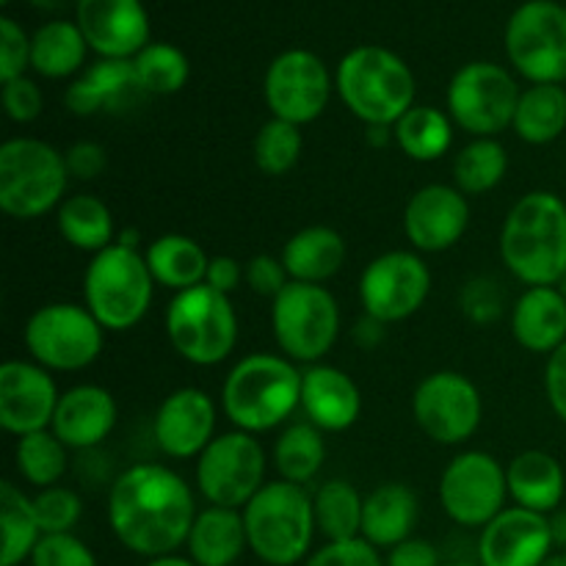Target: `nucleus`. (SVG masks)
Instances as JSON below:
<instances>
[{
  "label": "nucleus",
  "instance_id": "nucleus-1",
  "mask_svg": "<svg viewBox=\"0 0 566 566\" xmlns=\"http://www.w3.org/2000/svg\"><path fill=\"white\" fill-rule=\"evenodd\" d=\"M197 514L193 490L166 464H133L111 484L108 525L136 556H171L188 542Z\"/></svg>",
  "mask_w": 566,
  "mask_h": 566
},
{
  "label": "nucleus",
  "instance_id": "nucleus-2",
  "mask_svg": "<svg viewBox=\"0 0 566 566\" xmlns=\"http://www.w3.org/2000/svg\"><path fill=\"white\" fill-rule=\"evenodd\" d=\"M501 260L528 287L558 285L566 276V202L553 191H531L514 202L501 227Z\"/></svg>",
  "mask_w": 566,
  "mask_h": 566
},
{
  "label": "nucleus",
  "instance_id": "nucleus-3",
  "mask_svg": "<svg viewBox=\"0 0 566 566\" xmlns=\"http://www.w3.org/2000/svg\"><path fill=\"white\" fill-rule=\"evenodd\" d=\"M302 407V370L280 354H249L227 374L221 409L238 431L263 434Z\"/></svg>",
  "mask_w": 566,
  "mask_h": 566
},
{
  "label": "nucleus",
  "instance_id": "nucleus-4",
  "mask_svg": "<svg viewBox=\"0 0 566 566\" xmlns=\"http://www.w3.org/2000/svg\"><path fill=\"white\" fill-rule=\"evenodd\" d=\"M343 105L368 127H396L415 105V75L401 55L363 44L343 55L335 72Z\"/></svg>",
  "mask_w": 566,
  "mask_h": 566
},
{
  "label": "nucleus",
  "instance_id": "nucleus-5",
  "mask_svg": "<svg viewBox=\"0 0 566 566\" xmlns=\"http://www.w3.org/2000/svg\"><path fill=\"white\" fill-rule=\"evenodd\" d=\"M249 551L269 566L304 562L315 539V509L307 490L291 481H269L243 509Z\"/></svg>",
  "mask_w": 566,
  "mask_h": 566
},
{
  "label": "nucleus",
  "instance_id": "nucleus-6",
  "mask_svg": "<svg viewBox=\"0 0 566 566\" xmlns=\"http://www.w3.org/2000/svg\"><path fill=\"white\" fill-rule=\"evenodd\" d=\"M153 293L155 280L147 258L122 243L94 254L83 274V302L105 332H127L142 324Z\"/></svg>",
  "mask_w": 566,
  "mask_h": 566
},
{
  "label": "nucleus",
  "instance_id": "nucleus-7",
  "mask_svg": "<svg viewBox=\"0 0 566 566\" xmlns=\"http://www.w3.org/2000/svg\"><path fill=\"white\" fill-rule=\"evenodd\" d=\"M70 169L64 153L42 138H9L0 147V210L31 221L64 202Z\"/></svg>",
  "mask_w": 566,
  "mask_h": 566
},
{
  "label": "nucleus",
  "instance_id": "nucleus-8",
  "mask_svg": "<svg viewBox=\"0 0 566 566\" xmlns=\"http://www.w3.org/2000/svg\"><path fill=\"white\" fill-rule=\"evenodd\" d=\"M164 324L175 352L199 368L224 363L238 346V315L230 296L205 282L171 296Z\"/></svg>",
  "mask_w": 566,
  "mask_h": 566
},
{
  "label": "nucleus",
  "instance_id": "nucleus-9",
  "mask_svg": "<svg viewBox=\"0 0 566 566\" xmlns=\"http://www.w3.org/2000/svg\"><path fill=\"white\" fill-rule=\"evenodd\" d=\"M271 329L287 359L318 365L340 337L337 298L324 285L287 282L285 291L271 304Z\"/></svg>",
  "mask_w": 566,
  "mask_h": 566
},
{
  "label": "nucleus",
  "instance_id": "nucleus-10",
  "mask_svg": "<svg viewBox=\"0 0 566 566\" xmlns=\"http://www.w3.org/2000/svg\"><path fill=\"white\" fill-rule=\"evenodd\" d=\"M105 329L86 304L53 302L39 307L25 324V348L48 370H83L99 357Z\"/></svg>",
  "mask_w": 566,
  "mask_h": 566
},
{
  "label": "nucleus",
  "instance_id": "nucleus-11",
  "mask_svg": "<svg viewBox=\"0 0 566 566\" xmlns=\"http://www.w3.org/2000/svg\"><path fill=\"white\" fill-rule=\"evenodd\" d=\"M520 86L506 66L492 61L464 64L448 86V111L475 138H495L509 130L520 105Z\"/></svg>",
  "mask_w": 566,
  "mask_h": 566
},
{
  "label": "nucleus",
  "instance_id": "nucleus-12",
  "mask_svg": "<svg viewBox=\"0 0 566 566\" xmlns=\"http://www.w3.org/2000/svg\"><path fill=\"white\" fill-rule=\"evenodd\" d=\"M265 484V448L249 431L219 434L199 453L197 486L210 506L247 509Z\"/></svg>",
  "mask_w": 566,
  "mask_h": 566
},
{
  "label": "nucleus",
  "instance_id": "nucleus-13",
  "mask_svg": "<svg viewBox=\"0 0 566 566\" xmlns=\"http://www.w3.org/2000/svg\"><path fill=\"white\" fill-rule=\"evenodd\" d=\"M506 55L531 83L566 81V9L553 0H528L506 25Z\"/></svg>",
  "mask_w": 566,
  "mask_h": 566
},
{
  "label": "nucleus",
  "instance_id": "nucleus-14",
  "mask_svg": "<svg viewBox=\"0 0 566 566\" xmlns=\"http://www.w3.org/2000/svg\"><path fill=\"white\" fill-rule=\"evenodd\" d=\"M506 468L492 453L464 451L442 470V509L462 528H486L506 509Z\"/></svg>",
  "mask_w": 566,
  "mask_h": 566
},
{
  "label": "nucleus",
  "instance_id": "nucleus-15",
  "mask_svg": "<svg viewBox=\"0 0 566 566\" xmlns=\"http://www.w3.org/2000/svg\"><path fill=\"white\" fill-rule=\"evenodd\" d=\"M415 423L440 446H462L479 431L484 401L473 381L457 370H434L412 396Z\"/></svg>",
  "mask_w": 566,
  "mask_h": 566
},
{
  "label": "nucleus",
  "instance_id": "nucleus-16",
  "mask_svg": "<svg viewBox=\"0 0 566 566\" xmlns=\"http://www.w3.org/2000/svg\"><path fill=\"white\" fill-rule=\"evenodd\" d=\"M431 291V271L423 258L407 249L385 252L365 265L359 276V302L365 315L379 324H398L418 313Z\"/></svg>",
  "mask_w": 566,
  "mask_h": 566
},
{
  "label": "nucleus",
  "instance_id": "nucleus-17",
  "mask_svg": "<svg viewBox=\"0 0 566 566\" xmlns=\"http://www.w3.org/2000/svg\"><path fill=\"white\" fill-rule=\"evenodd\" d=\"M263 97L274 119L310 125L326 111L332 97V75L310 50H287L271 61L263 81Z\"/></svg>",
  "mask_w": 566,
  "mask_h": 566
},
{
  "label": "nucleus",
  "instance_id": "nucleus-18",
  "mask_svg": "<svg viewBox=\"0 0 566 566\" xmlns=\"http://www.w3.org/2000/svg\"><path fill=\"white\" fill-rule=\"evenodd\" d=\"M61 392L48 368L25 359L0 365V426L14 437L53 426Z\"/></svg>",
  "mask_w": 566,
  "mask_h": 566
},
{
  "label": "nucleus",
  "instance_id": "nucleus-19",
  "mask_svg": "<svg viewBox=\"0 0 566 566\" xmlns=\"http://www.w3.org/2000/svg\"><path fill=\"white\" fill-rule=\"evenodd\" d=\"M468 227V197L446 182H431L415 191L403 210V232L418 252H446L457 247Z\"/></svg>",
  "mask_w": 566,
  "mask_h": 566
},
{
  "label": "nucleus",
  "instance_id": "nucleus-20",
  "mask_svg": "<svg viewBox=\"0 0 566 566\" xmlns=\"http://www.w3.org/2000/svg\"><path fill=\"white\" fill-rule=\"evenodd\" d=\"M75 22L99 59H136L149 44L142 0H77Z\"/></svg>",
  "mask_w": 566,
  "mask_h": 566
},
{
  "label": "nucleus",
  "instance_id": "nucleus-21",
  "mask_svg": "<svg viewBox=\"0 0 566 566\" xmlns=\"http://www.w3.org/2000/svg\"><path fill=\"white\" fill-rule=\"evenodd\" d=\"M216 403L199 387H180L160 401L155 412V446L169 459H199L216 440Z\"/></svg>",
  "mask_w": 566,
  "mask_h": 566
},
{
  "label": "nucleus",
  "instance_id": "nucleus-22",
  "mask_svg": "<svg viewBox=\"0 0 566 566\" xmlns=\"http://www.w3.org/2000/svg\"><path fill=\"white\" fill-rule=\"evenodd\" d=\"M553 525L545 514L509 506L479 536L481 566H539L553 553Z\"/></svg>",
  "mask_w": 566,
  "mask_h": 566
},
{
  "label": "nucleus",
  "instance_id": "nucleus-23",
  "mask_svg": "<svg viewBox=\"0 0 566 566\" xmlns=\"http://www.w3.org/2000/svg\"><path fill=\"white\" fill-rule=\"evenodd\" d=\"M116 420H119V409L105 387L75 385L61 392L50 431L70 451H92L108 440L111 431L116 429Z\"/></svg>",
  "mask_w": 566,
  "mask_h": 566
},
{
  "label": "nucleus",
  "instance_id": "nucleus-24",
  "mask_svg": "<svg viewBox=\"0 0 566 566\" xmlns=\"http://www.w3.org/2000/svg\"><path fill=\"white\" fill-rule=\"evenodd\" d=\"M302 409L321 431L352 429L363 412V392L346 370L335 365H310L302 370Z\"/></svg>",
  "mask_w": 566,
  "mask_h": 566
},
{
  "label": "nucleus",
  "instance_id": "nucleus-25",
  "mask_svg": "<svg viewBox=\"0 0 566 566\" xmlns=\"http://www.w3.org/2000/svg\"><path fill=\"white\" fill-rule=\"evenodd\" d=\"M144 97V88L138 83L133 59H99L86 70V75L77 77L64 94L66 108L75 116H94L103 111L133 108Z\"/></svg>",
  "mask_w": 566,
  "mask_h": 566
},
{
  "label": "nucleus",
  "instance_id": "nucleus-26",
  "mask_svg": "<svg viewBox=\"0 0 566 566\" xmlns=\"http://www.w3.org/2000/svg\"><path fill=\"white\" fill-rule=\"evenodd\" d=\"M512 335L525 352L547 354L566 343V296L556 285L525 287L512 307Z\"/></svg>",
  "mask_w": 566,
  "mask_h": 566
},
{
  "label": "nucleus",
  "instance_id": "nucleus-27",
  "mask_svg": "<svg viewBox=\"0 0 566 566\" xmlns=\"http://www.w3.org/2000/svg\"><path fill=\"white\" fill-rule=\"evenodd\" d=\"M509 497L514 506L536 514H551L562 506L566 492V473L553 453L523 451L509 462Z\"/></svg>",
  "mask_w": 566,
  "mask_h": 566
},
{
  "label": "nucleus",
  "instance_id": "nucleus-28",
  "mask_svg": "<svg viewBox=\"0 0 566 566\" xmlns=\"http://www.w3.org/2000/svg\"><path fill=\"white\" fill-rule=\"evenodd\" d=\"M420 517L418 495L407 484L376 486L363 506V539L379 551V547H396L412 539V531Z\"/></svg>",
  "mask_w": 566,
  "mask_h": 566
},
{
  "label": "nucleus",
  "instance_id": "nucleus-29",
  "mask_svg": "<svg viewBox=\"0 0 566 566\" xmlns=\"http://www.w3.org/2000/svg\"><path fill=\"white\" fill-rule=\"evenodd\" d=\"M186 547L197 566H232L249 547L243 514L238 509H202L193 520Z\"/></svg>",
  "mask_w": 566,
  "mask_h": 566
},
{
  "label": "nucleus",
  "instance_id": "nucleus-30",
  "mask_svg": "<svg viewBox=\"0 0 566 566\" xmlns=\"http://www.w3.org/2000/svg\"><path fill=\"white\" fill-rule=\"evenodd\" d=\"M280 258L291 282L324 285L346 263V241L332 227H304L282 247Z\"/></svg>",
  "mask_w": 566,
  "mask_h": 566
},
{
  "label": "nucleus",
  "instance_id": "nucleus-31",
  "mask_svg": "<svg viewBox=\"0 0 566 566\" xmlns=\"http://www.w3.org/2000/svg\"><path fill=\"white\" fill-rule=\"evenodd\" d=\"M144 258H147L155 285L169 287L175 293L202 285L205 276H208L210 258L205 254V249L193 238L177 235V232L155 238Z\"/></svg>",
  "mask_w": 566,
  "mask_h": 566
},
{
  "label": "nucleus",
  "instance_id": "nucleus-32",
  "mask_svg": "<svg viewBox=\"0 0 566 566\" xmlns=\"http://www.w3.org/2000/svg\"><path fill=\"white\" fill-rule=\"evenodd\" d=\"M55 227H59L61 238L81 252L97 254L116 243L114 213L103 199L92 197V193L66 197L55 213Z\"/></svg>",
  "mask_w": 566,
  "mask_h": 566
},
{
  "label": "nucleus",
  "instance_id": "nucleus-33",
  "mask_svg": "<svg viewBox=\"0 0 566 566\" xmlns=\"http://www.w3.org/2000/svg\"><path fill=\"white\" fill-rule=\"evenodd\" d=\"M512 127L525 144L534 147L556 142L566 130V88L562 83H534L525 88L520 94Z\"/></svg>",
  "mask_w": 566,
  "mask_h": 566
},
{
  "label": "nucleus",
  "instance_id": "nucleus-34",
  "mask_svg": "<svg viewBox=\"0 0 566 566\" xmlns=\"http://www.w3.org/2000/svg\"><path fill=\"white\" fill-rule=\"evenodd\" d=\"M88 42L77 22L53 20L31 36V66L42 77L61 81L81 70Z\"/></svg>",
  "mask_w": 566,
  "mask_h": 566
},
{
  "label": "nucleus",
  "instance_id": "nucleus-35",
  "mask_svg": "<svg viewBox=\"0 0 566 566\" xmlns=\"http://www.w3.org/2000/svg\"><path fill=\"white\" fill-rule=\"evenodd\" d=\"M396 144L418 164L440 160L453 144V119L434 105H412L392 127Z\"/></svg>",
  "mask_w": 566,
  "mask_h": 566
},
{
  "label": "nucleus",
  "instance_id": "nucleus-36",
  "mask_svg": "<svg viewBox=\"0 0 566 566\" xmlns=\"http://www.w3.org/2000/svg\"><path fill=\"white\" fill-rule=\"evenodd\" d=\"M0 528H3V551L0 566H20L36 551L42 539L33 497H28L14 481H0Z\"/></svg>",
  "mask_w": 566,
  "mask_h": 566
},
{
  "label": "nucleus",
  "instance_id": "nucleus-37",
  "mask_svg": "<svg viewBox=\"0 0 566 566\" xmlns=\"http://www.w3.org/2000/svg\"><path fill=\"white\" fill-rule=\"evenodd\" d=\"M365 497L348 481L332 479L313 495L315 525L326 542H348L363 536Z\"/></svg>",
  "mask_w": 566,
  "mask_h": 566
},
{
  "label": "nucleus",
  "instance_id": "nucleus-38",
  "mask_svg": "<svg viewBox=\"0 0 566 566\" xmlns=\"http://www.w3.org/2000/svg\"><path fill=\"white\" fill-rule=\"evenodd\" d=\"M326 462V442L324 431L318 426L291 423L280 434L274 446V464L280 470L282 481L291 484H310L321 473Z\"/></svg>",
  "mask_w": 566,
  "mask_h": 566
},
{
  "label": "nucleus",
  "instance_id": "nucleus-39",
  "mask_svg": "<svg viewBox=\"0 0 566 566\" xmlns=\"http://www.w3.org/2000/svg\"><path fill=\"white\" fill-rule=\"evenodd\" d=\"M509 169V153L497 138H473L453 158V182L464 197H479L501 186Z\"/></svg>",
  "mask_w": 566,
  "mask_h": 566
},
{
  "label": "nucleus",
  "instance_id": "nucleus-40",
  "mask_svg": "<svg viewBox=\"0 0 566 566\" xmlns=\"http://www.w3.org/2000/svg\"><path fill=\"white\" fill-rule=\"evenodd\" d=\"M14 462L17 473L28 484L48 490V486H55L64 479L66 468H70V448L50 429L33 431V434L17 437Z\"/></svg>",
  "mask_w": 566,
  "mask_h": 566
},
{
  "label": "nucleus",
  "instance_id": "nucleus-41",
  "mask_svg": "<svg viewBox=\"0 0 566 566\" xmlns=\"http://www.w3.org/2000/svg\"><path fill=\"white\" fill-rule=\"evenodd\" d=\"M138 83L144 94H175L188 81V59L182 50L169 42H149L142 53L133 59Z\"/></svg>",
  "mask_w": 566,
  "mask_h": 566
},
{
  "label": "nucleus",
  "instance_id": "nucleus-42",
  "mask_svg": "<svg viewBox=\"0 0 566 566\" xmlns=\"http://www.w3.org/2000/svg\"><path fill=\"white\" fill-rule=\"evenodd\" d=\"M302 149V127L285 119H269L254 136V164L263 175L282 177L298 164Z\"/></svg>",
  "mask_w": 566,
  "mask_h": 566
},
{
  "label": "nucleus",
  "instance_id": "nucleus-43",
  "mask_svg": "<svg viewBox=\"0 0 566 566\" xmlns=\"http://www.w3.org/2000/svg\"><path fill=\"white\" fill-rule=\"evenodd\" d=\"M33 512H36L42 534H72L83 514V501L70 486H48L33 495Z\"/></svg>",
  "mask_w": 566,
  "mask_h": 566
},
{
  "label": "nucleus",
  "instance_id": "nucleus-44",
  "mask_svg": "<svg viewBox=\"0 0 566 566\" xmlns=\"http://www.w3.org/2000/svg\"><path fill=\"white\" fill-rule=\"evenodd\" d=\"M31 566H97V558L75 534H48L31 553Z\"/></svg>",
  "mask_w": 566,
  "mask_h": 566
},
{
  "label": "nucleus",
  "instance_id": "nucleus-45",
  "mask_svg": "<svg viewBox=\"0 0 566 566\" xmlns=\"http://www.w3.org/2000/svg\"><path fill=\"white\" fill-rule=\"evenodd\" d=\"M31 66V39L11 17L0 20V81L9 83Z\"/></svg>",
  "mask_w": 566,
  "mask_h": 566
},
{
  "label": "nucleus",
  "instance_id": "nucleus-46",
  "mask_svg": "<svg viewBox=\"0 0 566 566\" xmlns=\"http://www.w3.org/2000/svg\"><path fill=\"white\" fill-rule=\"evenodd\" d=\"M304 566H385V562H381L379 551L359 536V539L348 542H326Z\"/></svg>",
  "mask_w": 566,
  "mask_h": 566
},
{
  "label": "nucleus",
  "instance_id": "nucleus-47",
  "mask_svg": "<svg viewBox=\"0 0 566 566\" xmlns=\"http://www.w3.org/2000/svg\"><path fill=\"white\" fill-rule=\"evenodd\" d=\"M3 111L11 122L17 125H28V122L39 119L44 111L42 88L31 77H14V81L3 83Z\"/></svg>",
  "mask_w": 566,
  "mask_h": 566
},
{
  "label": "nucleus",
  "instance_id": "nucleus-48",
  "mask_svg": "<svg viewBox=\"0 0 566 566\" xmlns=\"http://www.w3.org/2000/svg\"><path fill=\"white\" fill-rule=\"evenodd\" d=\"M287 282H291V276H287L282 258H274V254H254L247 263V285L258 296L276 298L285 291Z\"/></svg>",
  "mask_w": 566,
  "mask_h": 566
},
{
  "label": "nucleus",
  "instance_id": "nucleus-49",
  "mask_svg": "<svg viewBox=\"0 0 566 566\" xmlns=\"http://www.w3.org/2000/svg\"><path fill=\"white\" fill-rule=\"evenodd\" d=\"M462 310L479 324H490L501 315V293H497L492 280H475L464 287L462 293Z\"/></svg>",
  "mask_w": 566,
  "mask_h": 566
},
{
  "label": "nucleus",
  "instance_id": "nucleus-50",
  "mask_svg": "<svg viewBox=\"0 0 566 566\" xmlns=\"http://www.w3.org/2000/svg\"><path fill=\"white\" fill-rule=\"evenodd\" d=\"M66 169H70V177L75 180H94L105 171L108 166V155H105V147L97 142H77L72 144L64 153Z\"/></svg>",
  "mask_w": 566,
  "mask_h": 566
},
{
  "label": "nucleus",
  "instance_id": "nucleus-51",
  "mask_svg": "<svg viewBox=\"0 0 566 566\" xmlns=\"http://www.w3.org/2000/svg\"><path fill=\"white\" fill-rule=\"evenodd\" d=\"M545 396L556 418L566 426V343L547 357L545 365Z\"/></svg>",
  "mask_w": 566,
  "mask_h": 566
},
{
  "label": "nucleus",
  "instance_id": "nucleus-52",
  "mask_svg": "<svg viewBox=\"0 0 566 566\" xmlns=\"http://www.w3.org/2000/svg\"><path fill=\"white\" fill-rule=\"evenodd\" d=\"M243 280H247V269H243L235 258H230V254H216V258H210L205 285L230 296L232 291L241 287Z\"/></svg>",
  "mask_w": 566,
  "mask_h": 566
},
{
  "label": "nucleus",
  "instance_id": "nucleus-53",
  "mask_svg": "<svg viewBox=\"0 0 566 566\" xmlns=\"http://www.w3.org/2000/svg\"><path fill=\"white\" fill-rule=\"evenodd\" d=\"M385 566H442L440 551L429 539H407L396 545Z\"/></svg>",
  "mask_w": 566,
  "mask_h": 566
},
{
  "label": "nucleus",
  "instance_id": "nucleus-54",
  "mask_svg": "<svg viewBox=\"0 0 566 566\" xmlns=\"http://www.w3.org/2000/svg\"><path fill=\"white\" fill-rule=\"evenodd\" d=\"M144 566H197L191 562V558H182L177 556V553H171V556H158V558H149Z\"/></svg>",
  "mask_w": 566,
  "mask_h": 566
},
{
  "label": "nucleus",
  "instance_id": "nucleus-55",
  "mask_svg": "<svg viewBox=\"0 0 566 566\" xmlns=\"http://www.w3.org/2000/svg\"><path fill=\"white\" fill-rule=\"evenodd\" d=\"M392 136V127H368V144H376V147H385Z\"/></svg>",
  "mask_w": 566,
  "mask_h": 566
},
{
  "label": "nucleus",
  "instance_id": "nucleus-56",
  "mask_svg": "<svg viewBox=\"0 0 566 566\" xmlns=\"http://www.w3.org/2000/svg\"><path fill=\"white\" fill-rule=\"evenodd\" d=\"M553 525V539L556 545H566V514H558L556 520H551Z\"/></svg>",
  "mask_w": 566,
  "mask_h": 566
},
{
  "label": "nucleus",
  "instance_id": "nucleus-57",
  "mask_svg": "<svg viewBox=\"0 0 566 566\" xmlns=\"http://www.w3.org/2000/svg\"><path fill=\"white\" fill-rule=\"evenodd\" d=\"M31 3L36 6V9H42V11H61V9H66L72 0H31ZM75 3H77V0H75Z\"/></svg>",
  "mask_w": 566,
  "mask_h": 566
},
{
  "label": "nucleus",
  "instance_id": "nucleus-58",
  "mask_svg": "<svg viewBox=\"0 0 566 566\" xmlns=\"http://www.w3.org/2000/svg\"><path fill=\"white\" fill-rule=\"evenodd\" d=\"M539 566H566V553H551Z\"/></svg>",
  "mask_w": 566,
  "mask_h": 566
},
{
  "label": "nucleus",
  "instance_id": "nucleus-59",
  "mask_svg": "<svg viewBox=\"0 0 566 566\" xmlns=\"http://www.w3.org/2000/svg\"><path fill=\"white\" fill-rule=\"evenodd\" d=\"M442 566H481L479 562H446Z\"/></svg>",
  "mask_w": 566,
  "mask_h": 566
},
{
  "label": "nucleus",
  "instance_id": "nucleus-60",
  "mask_svg": "<svg viewBox=\"0 0 566 566\" xmlns=\"http://www.w3.org/2000/svg\"><path fill=\"white\" fill-rule=\"evenodd\" d=\"M556 287H558V291H562V293H564V296H566V276H564V280H562V282H558V285H556Z\"/></svg>",
  "mask_w": 566,
  "mask_h": 566
},
{
  "label": "nucleus",
  "instance_id": "nucleus-61",
  "mask_svg": "<svg viewBox=\"0 0 566 566\" xmlns=\"http://www.w3.org/2000/svg\"><path fill=\"white\" fill-rule=\"evenodd\" d=\"M0 3H9V0H0Z\"/></svg>",
  "mask_w": 566,
  "mask_h": 566
}]
</instances>
